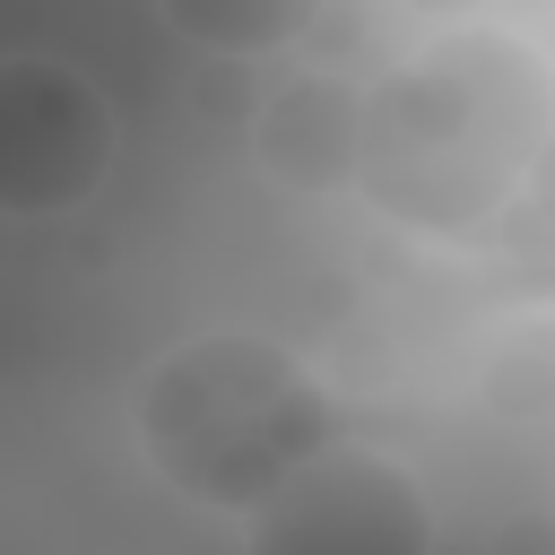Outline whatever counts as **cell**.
Returning a JSON list of instances; mask_svg holds the SVG:
<instances>
[{
  "mask_svg": "<svg viewBox=\"0 0 555 555\" xmlns=\"http://www.w3.org/2000/svg\"><path fill=\"white\" fill-rule=\"evenodd\" d=\"M546 130H555L546 52L512 26H460L364 95L356 182L390 225L477 243L538 182Z\"/></svg>",
  "mask_w": 555,
  "mask_h": 555,
  "instance_id": "6da1fadb",
  "label": "cell"
},
{
  "mask_svg": "<svg viewBox=\"0 0 555 555\" xmlns=\"http://www.w3.org/2000/svg\"><path fill=\"white\" fill-rule=\"evenodd\" d=\"M338 434L321 373L260 330H199L139 382V451L182 503L251 512L286 468Z\"/></svg>",
  "mask_w": 555,
  "mask_h": 555,
  "instance_id": "7a4b0ae2",
  "label": "cell"
},
{
  "mask_svg": "<svg viewBox=\"0 0 555 555\" xmlns=\"http://www.w3.org/2000/svg\"><path fill=\"white\" fill-rule=\"evenodd\" d=\"M243 538L260 555H425L434 546V512H425L416 477L390 451L321 442L304 468H286L243 512Z\"/></svg>",
  "mask_w": 555,
  "mask_h": 555,
  "instance_id": "3957f363",
  "label": "cell"
},
{
  "mask_svg": "<svg viewBox=\"0 0 555 555\" xmlns=\"http://www.w3.org/2000/svg\"><path fill=\"white\" fill-rule=\"evenodd\" d=\"M113 173V104L43 52L0 61V217H69Z\"/></svg>",
  "mask_w": 555,
  "mask_h": 555,
  "instance_id": "277c9868",
  "label": "cell"
},
{
  "mask_svg": "<svg viewBox=\"0 0 555 555\" xmlns=\"http://www.w3.org/2000/svg\"><path fill=\"white\" fill-rule=\"evenodd\" d=\"M356 113H364V95H356L347 78H330V69L278 78V95L260 104V130H251L260 173H278V182L304 191V199L347 191V182H356Z\"/></svg>",
  "mask_w": 555,
  "mask_h": 555,
  "instance_id": "5b68a950",
  "label": "cell"
},
{
  "mask_svg": "<svg viewBox=\"0 0 555 555\" xmlns=\"http://www.w3.org/2000/svg\"><path fill=\"white\" fill-rule=\"evenodd\" d=\"M156 17H165L182 43H199V52L251 61V52L295 43V35L321 17V0H156Z\"/></svg>",
  "mask_w": 555,
  "mask_h": 555,
  "instance_id": "8992f818",
  "label": "cell"
},
{
  "mask_svg": "<svg viewBox=\"0 0 555 555\" xmlns=\"http://www.w3.org/2000/svg\"><path fill=\"white\" fill-rule=\"evenodd\" d=\"M408 9H425V17H486V0H408Z\"/></svg>",
  "mask_w": 555,
  "mask_h": 555,
  "instance_id": "52a82bcc",
  "label": "cell"
}]
</instances>
